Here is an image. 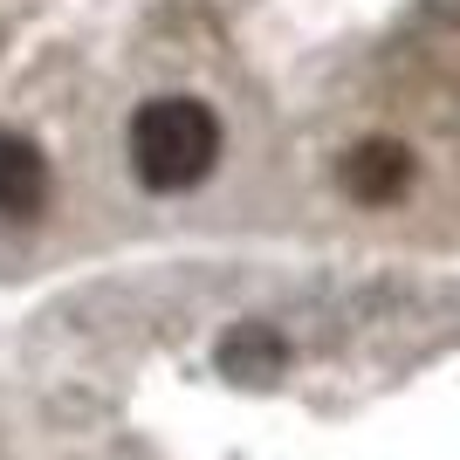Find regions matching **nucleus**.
<instances>
[{"instance_id": "20e7f679", "label": "nucleus", "mask_w": 460, "mask_h": 460, "mask_svg": "<svg viewBox=\"0 0 460 460\" xmlns=\"http://www.w3.org/2000/svg\"><path fill=\"white\" fill-rule=\"evenodd\" d=\"M282 365H288V344L275 337L269 323H241V330L227 337V344H220V371H227V378H241V385L275 378Z\"/></svg>"}, {"instance_id": "f257e3e1", "label": "nucleus", "mask_w": 460, "mask_h": 460, "mask_svg": "<svg viewBox=\"0 0 460 460\" xmlns=\"http://www.w3.org/2000/svg\"><path fill=\"white\" fill-rule=\"evenodd\" d=\"M220 165V117L199 96H152L131 117V172L152 192H192Z\"/></svg>"}, {"instance_id": "f03ea898", "label": "nucleus", "mask_w": 460, "mask_h": 460, "mask_svg": "<svg viewBox=\"0 0 460 460\" xmlns=\"http://www.w3.org/2000/svg\"><path fill=\"white\" fill-rule=\"evenodd\" d=\"M412 179H420V158H412V145H399V137H365V145H350L344 165H337V186H344L358 207H399L405 192H412Z\"/></svg>"}, {"instance_id": "7ed1b4c3", "label": "nucleus", "mask_w": 460, "mask_h": 460, "mask_svg": "<svg viewBox=\"0 0 460 460\" xmlns=\"http://www.w3.org/2000/svg\"><path fill=\"white\" fill-rule=\"evenodd\" d=\"M49 192H56V179H49L41 145L21 131H0V220L7 227H35L49 213Z\"/></svg>"}]
</instances>
